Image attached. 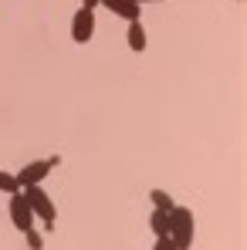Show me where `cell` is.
I'll return each instance as SVG.
<instances>
[{
	"instance_id": "1",
	"label": "cell",
	"mask_w": 247,
	"mask_h": 250,
	"mask_svg": "<svg viewBox=\"0 0 247 250\" xmlns=\"http://www.w3.org/2000/svg\"><path fill=\"white\" fill-rule=\"evenodd\" d=\"M197 220H193V213L186 207H176L169 209V240L176 244V250H190L193 247V233H197V227H193Z\"/></svg>"
},
{
	"instance_id": "2",
	"label": "cell",
	"mask_w": 247,
	"mask_h": 250,
	"mask_svg": "<svg viewBox=\"0 0 247 250\" xmlns=\"http://www.w3.org/2000/svg\"><path fill=\"white\" fill-rule=\"evenodd\" d=\"M24 196H27V203L34 209V220H41L44 230H54V220H58V209L51 203V196L44 193L41 186H24Z\"/></svg>"
},
{
	"instance_id": "3",
	"label": "cell",
	"mask_w": 247,
	"mask_h": 250,
	"mask_svg": "<svg viewBox=\"0 0 247 250\" xmlns=\"http://www.w3.org/2000/svg\"><path fill=\"white\" fill-rule=\"evenodd\" d=\"M58 163H61L58 156H51V159H38V163H27L21 172H14V179H17V186H21V189H24V186H41L44 176L58 166Z\"/></svg>"
},
{
	"instance_id": "4",
	"label": "cell",
	"mask_w": 247,
	"mask_h": 250,
	"mask_svg": "<svg viewBox=\"0 0 247 250\" xmlns=\"http://www.w3.org/2000/svg\"><path fill=\"white\" fill-rule=\"evenodd\" d=\"M10 223L24 233V230H31L34 227V209L27 203V196H24V189H17V193H10Z\"/></svg>"
},
{
	"instance_id": "5",
	"label": "cell",
	"mask_w": 247,
	"mask_h": 250,
	"mask_svg": "<svg viewBox=\"0 0 247 250\" xmlns=\"http://www.w3.org/2000/svg\"><path fill=\"white\" fill-rule=\"evenodd\" d=\"M95 34V10L88 7H78L75 17H71V41L75 44H88Z\"/></svg>"
},
{
	"instance_id": "6",
	"label": "cell",
	"mask_w": 247,
	"mask_h": 250,
	"mask_svg": "<svg viewBox=\"0 0 247 250\" xmlns=\"http://www.w3.org/2000/svg\"><path fill=\"white\" fill-rule=\"evenodd\" d=\"M102 7H109L112 14H119L122 21H139V14H142V3L139 0H98Z\"/></svg>"
},
{
	"instance_id": "7",
	"label": "cell",
	"mask_w": 247,
	"mask_h": 250,
	"mask_svg": "<svg viewBox=\"0 0 247 250\" xmlns=\"http://www.w3.org/2000/svg\"><path fill=\"white\" fill-rule=\"evenodd\" d=\"M125 41L129 47L139 54V51H146V27L139 24V21H129V31H125Z\"/></svg>"
},
{
	"instance_id": "8",
	"label": "cell",
	"mask_w": 247,
	"mask_h": 250,
	"mask_svg": "<svg viewBox=\"0 0 247 250\" xmlns=\"http://www.w3.org/2000/svg\"><path fill=\"white\" fill-rule=\"evenodd\" d=\"M149 230H153L156 237H169V213L153 209V216H149Z\"/></svg>"
},
{
	"instance_id": "9",
	"label": "cell",
	"mask_w": 247,
	"mask_h": 250,
	"mask_svg": "<svg viewBox=\"0 0 247 250\" xmlns=\"http://www.w3.org/2000/svg\"><path fill=\"white\" fill-rule=\"evenodd\" d=\"M149 200H153V209H163V213H169V209L176 207L166 189H149Z\"/></svg>"
},
{
	"instance_id": "10",
	"label": "cell",
	"mask_w": 247,
	"mask_h": 250,
	"mask_svg": "<svg viewBox=\"0 0 247 250\" xmlns=\"http://www.w3.org/2000/svg\"><path fill=\"white\" fill-rule=\"evenodd\" d=\"M21 186H17V179H14V172H0V193H17Z\"/></svg>"
},
{
	"instance_id": "11",
	"label": "cell",
	"mask_w": 247,
	"mask_h": 250,
	"mask_svg": "<svg viewBox=\"0 0 247 250\" xmlns=\"http://www.w3.org/2000/svg\"><path fill=\"white\" fill-rule=\"evenodd\" d=\"M24 240H27V247L31 250H44V237H41V230H24Z\"/></svg>"
},
{
	"instance_id": "12",
	"label": "cell",
	"mask_w": 247,
	"mask_h": 250,
	"mask_svg": "<svg viewBox=\"0 0 247 250\" xmlns=\"http://www.w3.org/2000/svg\"><path fill=\"white\" fill-rule=\"evenodd\" d=\"M153 250H176V244H173L169 237H156V247Z\"/></svg>"
},
{
	"instance_id": "13",
	"label": "cell",
	"mask_w": 247,
	"mask_h": 250,
	"mask_svg": "<svg viewBox=\"0 0 247 250\" xmlns=\"http://www.w3.org/2000/svg\"><path fill=\"white\" fill-rule=\"evenodd\" d=\"M82 7H88V10H95V7H98V0H82Z\"/></svg>"
},
{
	"instance_id": "14",
	"label": "cell",
	"mask_w": 247,
	"mask_h": 250,
	"mask_svg": "<svg viewBox=\"0 0 247 250\" xmlns=\"http://www.w3.org/2000/svg\"><path fill=\"white\" fill-rule=\"evenodd\" d=\"M139 3H156V0H139Z\"/></svg>"
},
{
	"instance_id": "15",
	"label": "cell",
	"mask_w": 247,
	"mask_h": 250,
	"mask_svg": "<svg viewBox=\"0 0 247 250\" xmlns=\"http://www.w3.org/2000/svg\"><path fill=\"white\" fill-rule=\"evenodd\" d=\"M241 3H244V0H241Z\"/></svg>"
}]
</instances>
